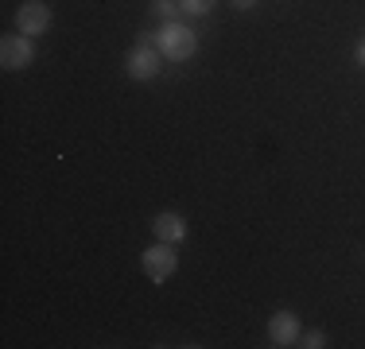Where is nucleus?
I'll return each mask as SVG.
<instances>
[{
    "mask_svg": "<svg viewBox=\"0 0 365 349\" xmlns=\"http://www.w3.org/2000/svg\"><path fill=\"white\" fill-rule=\"evenodd\" d=\"M152 43L160 47V55L168 58V63H187L198 51L195 28H187V24H179V20H163V28L152 35Z\"/></svg>",
    "mask_w": 365,
    "mask_h": 349,
    "instance_id": "obj_1",
    "label": "nucleus"
},
{
    "mask_svg": "<svg viewBox=\"0 0 365 349\" xmlns=\"http://www.w3.org/2000/svg\"><path fill=\"white\" fill-rule=\"evenodd\" d=\"M140 268H144V276L152 279V283H168V279L179 272V252L171 249L168 241H155L152 249L140 252Z\"/></svg>",
    "mask_w": 365,
    "mask_h": 349,
    "instance_id": "obj_2",
    "label": "nucleus"
},
{
    "mask_svg": "<svg viewBox=\"0 0 365 349\" xmlns=\"http://www.w3.org/2000/svg\"><path fill=\"white\" fill-rule=\"evenodd\" d=\"M160 66H163V55L152 39H140L125 55V74L133 78V82H152V78L160 74Z\"/></svg>",
    "mask_w": 365,
    "mask_h": 349,
    "instance_id": "obj_3",
    "label": "nucleus"
},
{
    "mask_svg": "<svg viewBox=\"0 0 365 349\" xmlns=\"http://www.w3.org/2000/svg\"><path fill=\"white\" fill-rule=\"evenodd\" d=\"M31 63H36V43H31V35L16 31V35L0 39V66L4 70H24Z\"/></svg>",
    "mask_w": 365,
    "mask_h": 349,
    "instance_id": "obj_4",
    "label": "nucleus"
},
{
    "mask_svg": "<svg viewBox=\"0 0 365 349\" xmlns=\"http://www.w3.org/2000/svg\"><path fill=\"white\" fill-rule=\"evenodd\" d=\"M51 28V8L43 4V0H24L20 8H16V31H24V35H43Z\"/></svg>",
    "mask_w": 365,
    "mask_h": 349,
    "instance_id": "obj_5",
    "label": "nucleus"
},
{
    "mask_svg": "<svg viewBox=\"0 0 365 349\" xmlns=\"http://www.w3.org/2000/svg\"><path fill=\"white\" fill-rule=\"evenodd\" d=\"M299 318H295L292 311H276L272 318H268V342H272L276 349H288V345H299Z\"/></svg>",
    "mask_w": 365,
    "mask_h": 349,
    "instance_id": "obj_6",
    "label": "nucleus"
},
{
    "mask_svg": "<svg viewBox=\"0 0 365 349\" xmlns=\"http://www.w3.org/2000/svg\"><path fill=\"white\" fill-rule=\"evenodd\" d=\"M152 233H155V241L182 244V241H187V217L175 214V209H163V214L152 217Z\"/></svg>",
    "mask_w": 365,
    "mask_h": 349,
    "instance_id": "obj_7",
    "label": "nucleus"
},
{
    "mask_svg": "<svg viewBox=\"0 0 365 349\" xmlns=\"http://www.w3.org/2000/svg\"><path fill=\"white\" fill-rule=\"evenodd\" d=\"M214 4H218V0H179L182 16H210Z\"/></svg>",
    "mask_w": 365,
    "mask_h": 349,
    "instance_id": "obj_8",
    "label": "nucleus"
},
{
    "mask_svg": "<svg viewBox=\"0 0 365 349\" xmlns=\"http://www.w3.org/2000/svg\"><path fill=\"white\" fill-rule=\"evenodd\" d=\"M179 0H152V16H160V20H179Z\"/></svg>",
    "mask_w": 365,
    "mask_h": 349,
    "instance_id": "obj_9",
    "label": "nucleus"
},
{
    "mask_svg": "<svg viewBox=\"0 0 365 349\" xmlns=\"http://www.w3.org/2000/svg\"><path fill=\"white\" fill-rule=\"evenodd\" d=\"M299 345L303 349H323L327 345V334H323V330H307V334H299Z\"/></svg>",
    "mask_w": 365,
    "mask_h": 349,
    "instance_id": "obj_10",
    "label": "nucleus"
},
{
    "mask_svg": "<svg viewBox=\"0 0 365 349\" xmlns=\"http://www.w3.org/2000/svg\"><path fill=\"white\" fill-rule=\"evenodd\" d=\"M233 8H237V12H249V8H257V0H230Z\"/></svg>",
    "mask_w": 365,
    "mask_h": 349,
    "instance_id": "obj_11",
    "label": "nucleus"
},
{
    "mask_svg": "<svg viewBox=\"0 0 365 349\" xmlns=\"http://www.w3.org/2000/svg\"><path fill=\"white\" fill-rule=\"evenodd\" d=\"M354 58H358V63H361V66H365V39H361V43H358V51H354Z\"/></svg>",
    "mask_w": 365,
    "mask_h": 349,
    "instance_id": "obj_12",
    "label": "nucleus"
}]
</instances>
